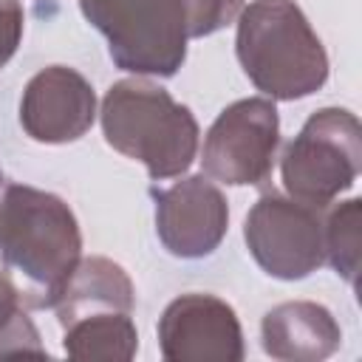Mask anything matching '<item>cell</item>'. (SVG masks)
I'll return each mask as SVG.
<instances>
[{"label": "cell", "instance_id": "1", "mask_svg": "<svg viewBox=\"0 0 362 362\" xmlns=\"http://www.w3.org/2000/svg\"><path fill=\"white\" fill-rule=\"evenodd\" d=\"M85 20L107 40L116 68L173 76L187 42L226 28L243 0H79Z\"/></svg>", "mask_w": 362, "mask_h": 362}, {"label": "cell", "instance_id": "2", "mask_svg": "<svg viewBox=\"0 0 362 362\" xmlns=\"http://www.w3.org/2000/svg\"><path fill=\"white\" fill-rule=\"evenodd\" d=\"M82 257L71 206L45 189L8 184L0 195V269L23 280L31 305H54Z\"/></svg>", "mask_w": 362, "mask_h": 362}, {"label": "cell", "instance_id": "3", "mask_svg": "<svg viewBox=\"0 0 362 362\" xmlns=\"http://www.w3.org/2000/svg\"><path fill=\"white\" fill-rule=\"evenodd\" d=\"M238 59L272 99H303L328 79V54L294 0H252L238 14Z\"/></svg>", "mask_w": 362, "mask_h": 362}, {"label": "cell", "instance_id": "4", "mask_svg": "<svg viewBox=\"0 0 362 362\" xmlns=\"http://www.w3.org/2000/svg\"><path fill=\"white\" fill-rule=\"evenodd\" d=\"M105 141L147 167L150 178L181 175L198 153V122L164 88L144 79H122L102 99Z\"/></svg>", "mask_w": 362, "mask_h": 362}, {"label": "cell", "instance_id": "5", "mask_svg": "<svg viewBox=\"0 0 362 362\" xmlns=\"http://www.w3.org/2000/svg\"><path fill=\"white\" fill-rule=\"evenodd\" d=\"M362 167L359 119L345 107H322L308 116L280 161L283 187L308 206H328L354 187Z\"/></svg>", "mask_w": 362, "mask_h": 362}, {"label": "cell", "instance_id": "6", "mask_svg": "<svg viewBox=\"0 0 362 362\" xmlns=\"http://www.w3.org/2000/svg\"><path fill=\"white\" fill-rule=\"evenodd\" d=\"M243 238L255 263L277 280L308 277L325 263L320 209L291 195H260L246 215Z\"/></svg>", "mask_w": 362, "mask_h": 362}, {"label": "cell", "instance_id": "7", "mask_svg": "<svg viewBox=\"0 0 362 362\" xmlns=\"http://www.w3.org/2000/svg\"><path fill=\"white\" fill-rule=\"evenodd\" d=\"M280 144V119L272 99H238L218 113L206 130L201 164L204 173L229 187L260 184L274 164Z\"/></svg>", "mask_w": 362, "mask_h": 362}, {"label": "cell", "instance_id": "8", "mask_svg": "<svg viewBox=\"0 0 362 362\" xmlns=\"http://www.w3.org/2000/svg\"><path fill=\"white\" fill-rule=\"evenodd\" d=\"M158 348L170 362H240L243 331L226 300L189 291L164 308Z\"/></svg>", "mask_w": 362, "mask_h": 362}, {"label": "cell", "instance_id": "9", "mask_svg": "<svg viewBox=\"0 0 362 362\" xmlns=\"http://www.w3.org/2000/svg\"><path fill=\"white\" fill-rule=\"evenodd\" d=\"M156 232L175 257L212 255L229 226L226 195L204 175H187L170 187L153 189Z\"/></svg>", "mask_w": 362, "mask_h": 362}, {"label": "cell", "instance_id": "10", "mask_svg": "<svg viewBox=\"0 0 362 362\" xmlns=\"http://www.w3.org/2000/svg\"><path fill=\"white\" fill-rule=\"evenodd\" d=\"M93 119L96 93L79 71L68 65H48L28 79L20 99V124L34 141H76L90 130Z\"/></svg>", "mask_w": 362, "mask_h": 362}, {"label": "cell", "instance_id": "11", "mask_svg": "<svg viewBox=\"0 0 362 362\" xmlns=\"http://www.w3.org/2000/svg\"><path fill=\"white\" fill-rule=\"evenodd\" d=\"M263 351L283 362H317L339 348L342 331L334 314L311 300L280 303L260 322Z\"/></svg>", "mask_w": 362, "mask_h": 362}, {"label": "cell", "instance_id": "12", "mask_svg": "<svg viewBox=\"0 0 362 362\" xmlns=\"http://www.w3.org/2000/svg\"><path fill=\"white\" fill-rule=\"evenodd\" d=\"M62 325V348L71 359H133L139 351V331L133 322V311L122 308H90L74 317L59 320Z\"/></svg>", "mask_w": 362, "mask_h": 362}, {"label": "cell", "instance_id": "13", "mask_svg": "<svg viewBox=\"0 0 362 362\" xmlns=\"http://www.w3.org/2000/svg\"><path fill=\"white\" fill-rule=\"evenodd\" d=\"M359 223H362V201L359 198L337 204L328 212V218L322 221L325 260L351 286H356V272H359Z\"/></svg>", "mask_w": 362, "mask_h": 362}, {"label": "cell", "instance_id": "14", "mask_svg": "<svg viewBox=\"0 0 362 362\" xmlns=\"http://www.w3.org/2000/svg\"><path fill=\"white\" fill-rule=\"evenodd\" d=\"M37 354L42 356L45 348L31 317L23 308V294L14 280L0 269V356H20Z\"/></svg>", "mask_w": 362, "mask_h": 362}, {"label": "cell", "instance_id": "15", "mask_svg": "<svg viewBox=\"0 0 362 362\" xmlns=\"http://www.w3.org/2000/svg\"><path fill=\"white\" fill-rule=\"evenodd\" d=\"M23 37V8L17 0H0V68L17 51Z\"/></svg>", "mask_w": 362, "mask_h": 362}, {"label": "cell", "instance_id": "16", "mask_svg": "<svg viewBox=\"0 0 362 362\" xmlns=\"http://www.w3.org/2000/svg\"><path fill=\"white\" fill-rule=\"evenodd\" d=\"M0 181H3V175H0Z\"/></svg>", "mask_w": 362, "mask_h": 362}]
</instances>
